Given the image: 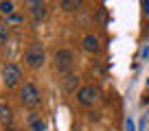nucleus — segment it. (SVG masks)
Instances as JSON below:
<instances>
[{"label":"nucleus","instance_id":"nucleus-1","mask_svg":"<svg viewBox=\"0 0 149 131\" xmlns=\"http://www.w3.org/2000/svg\"><path fill=\"white\" fill-rule=\"evenodd\" d=\"M24 61H26V66L33 68V70L42 68L44 61H46V50H44V46L42 44H31V46L26 48V52H24Z\"/></svg>","mask_w":149,"mask_h":131},{"label":"nucleus","instance_id":"nucleus-2","mask_svg":"<svg viewBox=\"0 0 149 131\" xmlns=\"http://www.w3.org/2000/svg\"><path fill=\"white\" fill-rule=\"evenodd\" d=\"M20 101H22L24 107H37V105H40V101H42V94H40L37 85L24 83L22 88H20Z\"/></svg>","mask_w":149,"mask_h":131},{"label":"nucleus","instance_id":"nucleus-3","mask_svg":"<svg viewBox=\"0 0 149 131\" xmlns=\"http://www.w3.org/2000/svg\"><path fill=\"white\" fill-rule=\"evenodd\" d=\"M55 70L57 72H68L70 68H72V52L68 50V48H59V50H55Z\"/></svg>","mask_w":149,"mask_h":131},{"label":"nucleus","instance_id":"nucleus-4","mask_svg":"<svg viewBox=\"0 0 149 131\" xmlns=\"http://www.w3.org/2000/svg\"><path fill=\"white\" fill-rule=\"evenodd\" d=\"M20 79H22V70H20V66L7 63L5 70H2V83H5L7 88H15V85L20 83Z\"/></svg>","mask_w":149,"mask_h":131},{"label":"nucleus","instance_id":"nucleus-5","mask_svg":"<svg viewBox=\"0 0 149 131\" xmlns=\"http://www.w3.org/2000/svg\"><path fill=\"white\" fill-rule=\"evenodd\" d=\"M77 101H79L81 105H86V107H90V105H94L99 101V90L94 88V85H84V88L77 92Z\"/></svg>","mask_w":149,"mask_h":131},{"label":"nucleus","instance_id":"nucleus-6","mask_svg":"<svg viewBox=\"0 0 149 131\" xmlns=\"http://www.w3.org/2000/svg\"><path fill=\"white\" fill-rule=\"evenodd\" d=\"M26 7H29V11H31V15L35 20H44V18H46V13H48L46 2H40V0H29Z\"/></svg>","mask_w":149,"mask_h":131},{"label":"nucleus","instance_id":"nucleus-7","mask_svg":"<svg viewBox=\"0 0 149 131\" xmlns=\"http://www.w3.org/2000/svg\"><path fill=\"white\" fill-rule=\"evenodd\" d=\"M101 44H99V37L97 35H86L84 37V50L86 52H99Z\"/></svg>","mask_w":149,"mask_h":131},{"label":"nucleus","instance_id":"nucleus-8","mask_svg":"<svg viewBox=\"0 0 149 131\" xmlns=\"http://www.w3.org/2000/svg\"><path fill=\"white\" fill-rule=\"evenodd\" d=\"M29 129L31 131H46V122H44L40 116L31 114V116H29Z\"/></svg>","mask_w":149,"mask_h":131},{"label":"nucleus","instance_id":"nucleus-9","mask_svg":"<svg viewBox=\"0 0 149 131\" xmlns=\"http://www.w3.org/2000/svg\"><path fill=\"white\" fill-rule=\"evenodd\" d=\"M9 122H11V107L5 101H0V125H9Z\"/></svg>","mask_w":149,"mask_h":131},{"label":"nucleus","instance_id":"nucleus-10","mask_svg":"<svg viewBox=\"0 0 149 131\" xmlns=\"http://www.w3.org/2000/svg\"><path fill=\"white\" fill-rule=\"evenodd\" d=\"M59 7L64 11H74V9H79V7H81V2H79V0H61Z\"/></svg>","mask_w":149,"mask_h":131},{"label":"nucleus","instance_id":"nucleus-11","mask_svg":"<svg viewBox=\"0 0 149 131\" xmlns=\"http://www.w3.org/2000/svg\"><path fill=\"white\" fill-rule=\"evenodd\" d=\"M7 42H9V24L0 22V46H5Z\"/></svg>","mask_w":149,"mask_h":131},{"label":"nucleus","instance_id":"nucleus-12","mask_svg":"<svg viewBox=\"0 0 149 131\" xmlns=\"http://www.w3.org/2000/svg\"><path fill=\"white\" fill-rule=\"evenodd\" d=\"M13 11H15V5L11 2V0L0 2V13H2V15H13Z\"/></svg>","mask_w":149,"mask_h":131},{"label":"nucleus","instance_id":"nucleus-13","mask_svg":"<svg viewBox=\"0 0 149 131\" xmlns=\"http://www.w3.org/2000/svg\"><path fill=\"white\" fill-rule=\"evenodd\" d=\"M9 22L18 24V22H20V15H15V13H13V15H9ZM9 22H7V24H9Z\"/></svg>","mask_w":149,"mask_h":131},{"label":"nucleus","instance_id":"nucleus-14","mask_svg":"<svg viewBox=\"0 0 149 131\" xmlns=\"http://www.w3.org/2000/svg\"><path fill=\"white\" fill-rule=\"evenodd\" d=\"M127 131H134V125H132V122H127Z\"/></svg>","mask_w":149,"mask_h":131},{"label":"nucleus","instance_id":"nucleus-15","mask_svg":"<svg viewBox=\"0 0 149 131\" xmlns=\"http://www.w3.org/2000/svg\"><path fill=\"white\" fill-rule=\"evenodd\" d=\"M7 131H24V129H15V127H11V129H7Z\"/></svg>","mask_w":149,"mask_h":131}]
</instances>
